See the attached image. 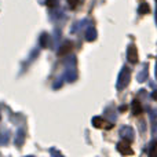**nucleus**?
Returning a JSON list of instances; mask_svg holds the SVG:
<instances>
[{
	"instance_id": "obj_19",
	"label": "nucleus",
	"mask_w": 157,
	"mask_h": 157,
	"mask_svg": "<svg viewBox=\"0 0 157 157\" xmlns=\"http://www.w3.org/2000/svg\"><path fill=\"white\" fill-rule=\"evenodd\" d=\"M124 110H127V106H121L120 108V112H124Z\"/></svg>"
},
{
	"instance_id": "obj_4",
	"label": "nucleus",
	"mask_w": 157,
	"mask_h": 157,
	"mask_svg": "<svg viewBox=\"0 0 157 157\" xmlns=\"http://www.w3.org/2000/svg\"><path fill=\"white\" fill-rule=\"evenodd\" d=\"M130 144H131V141L123 138V141H120L119 144H117V150H119L121 155H124V156H132L134 155V150L131 149V145Z\"/></svg>"
},
{
	"instance_id": "obj_10",
	"label": "nucleus",
	"mask_w": 157,
	"mask_h": 157,
	"mask_svg": "<svg viewBox=\"0 0 157 157\" xmlns=\"http://www.w3.org/2000/svg\"><path fill=\"white\" fill-rule=\"evenodd\" d=\"M24 141H25V132H24V130H18V132H17L15 145H17V146H21V145L24 144Z\"/></svg>"
},
{
	"instance_id": "obj_14",
	"label": "nucleus",
	"mask_w": 157,
	"mask_h": 157,
	"mask_svg": "<svg viewBox=\"0 0 157 157\" xmlns=\"http://www.w3.org/2000/svg\"><path fill=\"white\" fill-rule=\"evenodd\" d=\"M149 156L150 157H157V139H156L155 142H152V145H150Z\"/></svg>"
},
{
	"instance_id": "obj_5",
	"label": "nucleus",
	"mask_w": 157,
	"mask_h": 157,
	"mask_svg": "<svg viewBox=\"0 0 157 157\" xmlns=\"http://www.w3.org/2000/svg\"><path fill=\"white\" fill-rule=\"evenodd\" d=\"M127 58L131 63H136L138 62V50H136L135 44H130L127 48Z\"/></svg>"
},
{
	"instance_id": "obj_22",
	"label": "nucleus",
	"mask_w": 157,
	"mask_h": 157,
	"mask_svg": "<svg viewBox=\"0 0 157 157\" xmlns=\"http://www.w3.org/2000/svg\"><path fill=\"white\" fill-rule=\"evenodd\" d=\"M156 78H157V66H156Z\"/></svg>"
},
{
	"instance_id": "obj_21",
	"label": "nucleus",
	"mask_w": 157,
	"mask_h": 157,
	"mask_svg": "<svg viewBox=\"0 0 157 157\" xmlns=\"http://www.w3.org/2000/svg\"><path fill=\"white\" fill-rule=\"evenodd\" d=\"M156 22H157V0H156Z\"/></svg>"
},
{
	"instance_id": "obj_12",
	"label": "nucleus",
	"mask_w": 157,
	"mask_h": 157,
	"mask_svg": "<svg viewBox=\"0 0 157 157\" xmlns=\"http://www.w3.org/2000/svg\"><path fill=\"white\" fill-rule=\"evenodd\" d=\"M40 46L41 48H47V46H48V33H41L40 36Z\"/></svg>"
},
{
	"instance_id": "obj_15",
	"label": "nucleus",
	"mask_w": 157,
	"mask_h": 157,
	"mask_svg": "<svg viewBox=\"0 0 157 157\" xmlns=\"http://www.w3.org/2000/svg\"><path fill=\"white\" fill-rule=\"evenodd\" d=\"M68 3H69V7H71L72 10H75L78 4V0H68Z\"/></svg>"
},
{
	"instance_id": "obj_8",
	"label": "nucleus",
	"mask_w": 157,
	"mask_h": 157,
	"mask_svg": "<svg viewBox=\"0 0 157 157\" xmlns=\"http://www.w3.org/2000/svg\"><path fill=\"white\" fill-rule=\"evenodd\" d=\"M131 108H132V114L134 116H139V114L142 113V105H141V102H139L138 98H135V99L132 101Z\"/></svg>"
},
{
	"instance_id": "obj_20",
	"label": "nucleus",
	"mask_w": 157,
	"mask_h": 157,
	"mask_svg": "<svg viewBox=\"0 0 157 157\" xmlns=\"http://www.w3.org/2000/svg\"><path fill=\"white\" fill-rule=\"evenodd\" d=\"M152 97L155 98V99H157V91H155V92H153V94H152Z\"/></svg>"
},
{
	"instance_id": "obj_7",
	"label": "nucleus",
	"mask_w": 157,
	"mask_h": 157,
	"mask_svg": "<svg viewBox=\"0 0 157 157\" xmlns=\"http://www.w3.org/2000/svg\"><path fill=\"white\" fill-rule=\"evenodd\" d=\"M72 48H73V43H72L71 40H66L65 43L59 47V50H58V55H66L68 52L72 51Z\"/></svg>"
},
{
	"instance_id": "obj_11",
	"label": "nucleus",
	"mask_w": 157,
	"mask_h": 157,
	"mask_svg": "<svg viewBox=\"0 0 157 157\" xmlns=\"http://www.w3.org/2000/svg\"><path fill=\"white\" fill-rule=\"evenodd\" d=\"M138 13L141 14V15H145V14H149L150 13V7L147 3H141V6H139L138 8Z\"/></svg>"
},
{
	"instance_id": "obj_9",
	"label": "nucleus",
	"mask_w": 157,
	"mask_h": 157,
	"mask_svg": "<svg viewBox=\"0 0 157 157\" xmlns=\"http://www.w3.org/2000/svg\"><path fill=\"white\" fill-rule=\"evenodd\" d=\"M97 39V30H95L94 26H90L88 29L86 30V40L87 41H94Z\"/></svg>"
},
{
	"instance_id": "obj_18",
	"label": "nucleus",
	"mask_w": 157,
	"mask_h": 157,
	"mask_svg": "<svg viewBox=\"0 0 157 157\" xmlns=\"http://www.w3.org/2000/svg\"><path fill=\"white\" fill-rule=\"evenodd\" d=\"M50 153H51V155H58V156H61V153H59V152H57V150H54V149L50 150Z\"/></svg>"
},
{
	"instance_id": "obj_17",
	"label": "nucleus",
	"mask_w": 157,
	"mask_h": 157,
	"mask_svg": "<svg viewBox=\"0 0 157 157\" xmlns=\"http://www.w3.org/2000/svg\"><path fill=\"white\" fill-rule=\"evenodd\" d=\"M47 6H48V7H55V6H57V3H58V0H47Z\"/></svg>"
},
{
	"instance_id": "obj_16",
	"label": "nucleus",
	"mask_w": 157,
	"mask_h": 157,
	"mask_svg": "<svg viewBox=\"0 0 157 157\" xmlns=\"http://www.w3.org/2000/svg\"><path fill=\"white\" fill-rule=\"evenodd\" d=\"M59 39H61V32H59V30H55V39H54V44H55V46H58Z\"/></svg>"
},
{
	"instance_id": "obj_6",
	"label": "nucleus",
	"mask_w": 157,
	"mask_h": 157,
	"mask_svg": "<svg viewBox=\"0 0 157 157\" xmlns=\"http://www.w3.org/2000/svg\"><path fill=\"white\" fill-rule=\"evenodd\" d=\"M120 135H121L124 139H128V141L132 142L134 138H135V131H134V128H131L130 125H125V127H121Z\"/></svg>"
},
{
	"instance_id": "obj_2",
	"label": "nucleus",
	"mask_w": 157,
	"mask_h": 157,
	"mask_svg": "<svg viewBox=\"0 0 157 157\" xmlns=\"http://www.w3.org/2000/svg\"><path fill=\"white\" fill-rule=\"evenodd\" d=\"M130 80H131V71L130 68L124 66L121 69V72H120L119 77H117V84H116L117 90H124L130 84Z\"/></svg>"
},
{
	"instance_id": "obj_13",
	"label": "nucleus",
	"mask_w": 157,
	"mask_h": 157,
	"mask_svg": "<svg viewBox=\"0 0 157 157\" xmlns=\"http://www.w3.org/2000/svg\"><path fill=\"white\" fill-rule=\"evenodd\" d=\"M145 80H147V65H145L144 69H142V72L138 75V81L139 83H144Z\"/></svg>"
},
{
	"instance_id": "obj_1",
	"label": "nucleus",
	"mask_w": 157,
	"mask_h": 157,
	"mask_svg": "<svg viewBox=\"0 0 157 157\" xmlns=\"http://www.w3.org/2000/svg\"><path fill=\"white\" fill-rule=\"evenodd\" d=\"M63 77H65V80L68 83H73V81L77 80V61H76V57H73V55L66 58Z\"/></svg>"
},
{
	"instance_id": "obj_3",
	"label": "nucleus",
	"mask_w": 157,
	"mask_h": 157,
	"mask_svg": "<svg viewBox=\"0 0 157 157\" xmlns=\"http://www.w3.org/2000/svg\"><path fill=\"white\" fill-rule=\"evenodd\" d=\"M92 125L95 128H101V130H112L113 128V124L108 120H105L103 117H99V116H95L92 117Z\"/></svg>"
}]
</instances>
